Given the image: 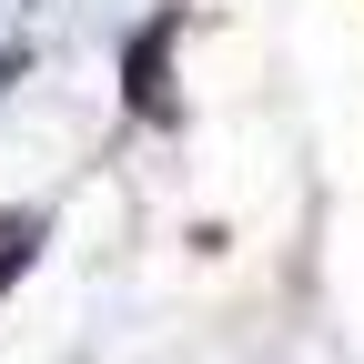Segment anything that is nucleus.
Masks as SVG:
<instances>
[{"label": "nucleus", "mask_w": 364, "mask_h": 364, "mask_svg": "<svg viewBox=\"0 0 364 364\" xmlns=\"http://www.w3.org/2000/svg\"><path fill=\"white\" fill-rule=\"evenodd\" d=\"M162 41H172V31H162V21H152V31H142V41H132V102H142V112H152V122H162V112H172V91H162Z\"/></svg>", "instance_id": "nucleus-1"}, {"label": "nucleus", "mask_w": 364, "mask_h": 364, "mask_svg": "<svg viewBox=\"0 0 364 364\" xmlns=\"http://www.w3.org/2000/svg\"><path fill=\"white\" fill-rule=\"evenodd\" d=\"M31 253H41V213H11L0 223V294H11V273H31Z\"/></svg>", "instance_id": "nucleus-2"}]
</instances>
